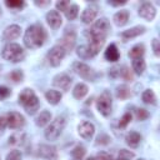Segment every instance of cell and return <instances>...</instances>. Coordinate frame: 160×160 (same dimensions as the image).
<instances>
[{"mask_svg":"<svg viewBox=\"0 0 160 160\" xmlns=\"http://www.w3.org/2000/svg\"><path fill=\"white\" fill-rule=\"evenodd\" d=\"M109 31H110V24L106 18H100L91 25L90 29L85 31V35L89 39V44L86 46L91 56H95L96 54H99V51L105 44Z\"/></svg>","mask_w":160,"mask_h":160,"instance_id":"obj_1","label":"cell"},{"mask_svg":"<svg viewBox=\"0 0 160 160\" xmlns=\"http://www.w3.org/2000/svg\"><path fill=\"white\" fill-rule=\"evenodd\" d=\"M46 40V31L45 29L39 25L34 24L30 25L24 34V44L28 49H38L44 45Z\"/></svg>","mask_w":160,"mask_h":160,"instance_id":"obj_2","label":"cell"},{"mask_svg":"<svg viewBox=\"0 0 160 160\" xmlns=\"http://www.w3.org/2000/svg\"><path fill=\"white\" fill-rule=\"evenodd\" d=\"M19 102L22 105V108L30 115L35 114L39 110V106H40L39 98L36 96V94L34 92V90L32 89H29V88L24 89L19 94Z\"/></svg>","mask_w":160,"mask_h":160,"instance_id":"obj_3","label":"cell"},{"mask_svg":"<svg viewBox=\"0 0 160 160\" xmlns=\"http://www.w3.org/2000/svg\"><path fill=\"white\" fill-rule=\"evenodd\" d=\"M1 56L10 62H19L25 58V51L24 49L15 42H9L4 46L1 51Z\"/></svg>","mask_w":160,"mask_h":160,"instance_id":"obj_4","label":"cell"},{"mask_svg":"<svg viewBox=\"0 0 160 160\" xmlns=\"http://www.w3.org/2000/svg\"><path fill=\"white\" fill-rule=\"evenodd\" d=\"M66 125V118L65 116H56L46 128L45 130V138L50 141H55L60 134L62 132L64 128Z\"/></svg>","mask_w":160,"mask_h":160,"instance_id":"obj_5","label":"cell"},{"mask_svg":"<svg viewBox=\"0 0 160 160\" xmlns=\"http://www.w3.org/2000/svg\"><path fill=\"white\" fill-rule=\"evenodd\" d=\"M72 70L75 74H78L80 78L85 79V80H89V81H94L98 76V74L89 66L86 65L85 62H81V61H76L72 64Z\"/></svg>","mask_w":160,"mask_h":160,"instance_id":"obj_6","label":"cell"},{"mask_svg":"<svg viewBox=\"0 0 160 160\" xmlns=\"http://www.w3.org/2000/svg\"><path fill=\"white\" fill-rule=\"evenodd\" d=\"M111 95L109 91H104L96 100V108L98 111L102 115V116H109L111 112Z\"/></svg>","mask_w":160,"mask_h":160,"instance_id":"obj_7","label":"cell"},{"mask_svg":"<svg viewBox=\"0 0 160 160\" xmlns=\"http://www.w3.org/2000/svg\"><path fill=\"white\" fill-rule=\"evenodd\" d=\"M65 55H66L65 50H64L60 45H55V46H52V48L50 49V51L48 52V61H49V64H50L51 66L56 68V66H59V65L61 64V61H62V59L65 58Z\"/></svg>","mask_w":160,"mask_h":160,"instance_id":"obj_8","label":"cell"},{"mask_svg":"<svg viewBox=\"0 0 160 160\" xmlns=\"http://www.w3.org/2000/svg\"><path fill=\"white\" fill-rule=\"evenodd\" d=\"M75 42H76V34H75V31L68 29V30L64 32V35H62V38H61V41H60L58 45H60V46L65 50V52H69V51H71V50L74 49Z\"/></svg>","mask_w":160,"mask_h":160,"instance_id":"obj_9","label":"cell"},{"mask_svg":"<svg viewBox=\"0 0 160 160\" xmlns=\"http://www.w3.org/2000/svg\"><path fill=\"white\" fill-rule=\"evenodd\" d=\"M6 122L10 129H21L25 124V119L20 112L11 111L6 115Z\"/></svg>","mask_w":160,"mask_h":160,"instance_id":"obj_10","label":"cell"},{"mask_svg":"<svg viewBox=\"0 0 160 160\" xmlns=\"http://www.w3.org/2000/svg\"><path fill=\"white\" fill-rule=\"evenodd\" d=\"M38 154L40 158L45 159V160H58V150L55 146L52 145H48V144H41L39 146Z\"/></svg>","mask_w":160,"mask_h":160,"instance_id":"obj_11","label":"cell"},{"mask_svg":"<svg viewBox=\"0 0 160 160\" xmlns=\"http://www.w3.org/2000/svg\"><path fill=\"white\" fill-rule=\"evenodd\" d=\"M52 85L60 90H64V91H68L70 89V85H71V78L68 75V74H58L56 76H54L52 79Z\"/></svg>","mask_w":160,"mask_h":160,"instance_id":"obj_12","label":"cell"},{"mask_svg":"<svg viewBox=\"0 0 160 160\" xmlns=\"http://www.w3.org/2000/svg\"><path fill=\"white\" fill-rule=\"evenodd\" d=\"M139 15H140V18H142V19H145L148 21H151L156 16V9H155V6L152 4L144 2L139 8Z\"/></svg>","mask_w":160,"mask_h":160,"instance_id":"obj_13","label":"cell"},{"mask_svg":"<svg viewBox=\"0 0 160 160\" xmlns=\"http://www.w3.org/2000/svg\"><path fill=\"white\" fill-rule=\"evenodd\" d=\"M78 132H79V135H80L82 139L89 140V139L92 138V135H94V132H95V126H94L90 121H82V122H80L79 126H78Z\"/></svg>","mask_w":160,"mask_h":160,"instance_id":"obj_14","label":"cell"},{"mask_svg":"<svg viewBox=\"0 0 160 160\" xmlns=\"http://www.w3.org/2000/svg\"><path fill=\"white\" fill-rule=\"evenodd\" d=\"M145 26H134V28H131V29H128V30H124L121 34H120V36H121V39L124 40V41H128V40H130V39H132V38H138V36H140L141 34H144L145 32Z\"/></svg>","mask_w":160,"mask_h":160,"instance_id":"obj_15","label":"cell"},{"mask_svg":"<svg viewBox=\"0 0 160 160\" xmlns=\"http://www.w3.org/2000/svg\"><path fill=\"white\" fill-rule=\"evenodd\" d=\"M46 21L50 25V28L58 29V28H60V25L62 22V19H61V15L58 10H50L46 14Z\"/></svg>","mask_w":160,"mask_h":160,"instance_id":"obj_16","label":"cell"},{"mask_svg":"<svg viewBox=\"0 0 160 160\" xmlns=\"http://www.w3.org/2000/svg\"><path fill=\"white\" fill-rule=\"evenodd\" d=\"M96 15H98V6L90 5V6H88L82 11V14H81V21L85 22V24H90V22H92L95 20Z\"/></svg>","mask_w":160,"mask_h":160,"instance_id":"obj_17","label":"cell"},{"mask_svg":"<svg viewBox=\"0 0 160 160\" xmlns=\"http://www.w3.org/2000/svg\"><path fill=\"white\" fill-rule=\"evenodd\" d=\"M20 26L19 25H10L8 26L5 30H4V34H2V39L6 40V41H10V40H14V39H18L20 36Z\"/></svg>","mask_w":160,"mask_h":160,"instance_id":"obj_18","label":"cell"},{"mask_svg":"<svg viewBox=\"0 0 160 160\" xmlns=\"http://www.w3.org/2000/svg\"><path fill=\"white\" fill-rule=\"evenodd\" d=\"M104 55H105V59H106V60L112 61V62H115V61H118V60L120 59V52H119V50H118V48H116L115 44H110V45L106 48Z\"/></svg>","mask_w":160,"mask_h":160,"instance_id":"obj_19","label":"cell"},{"mask_svg":"<svg viewBox=\"0 0 160 160\" xmlns=\"http://www.w3.org/2000/svg\"><path fill=\"white\" fill-rule=\"evenodd\" d=\"M125 141L130 148H138L141 141V135L136 131H129L125 136Z\"/></svg>","mask_w":160,"mask_h":160,"instance_id":"obj_20","label":"cell"},{"mask_svg":"<svg viewBox=\"0 0 160 160\" xmlns=\"http://www.w3.org/2000/svg\"><path fill=\"white\" fill-rule=\"evenodd\" d=\"M112 20H114L115 25H118V26H124V25L128 22V20H129V11H128V10H120V11L115 12Z\"/></svg>","mask_w":160,"mask_h":160,"instance_id":"obj_21","label":"cell"},{"mask_svg":"<svg viewBox=\"0 0 160 160\" xmlns=\"http://www.w3.org/2000/svg\"><path fill=\"white\" fill-rule=\"evenodd\" d=\"M61 98H62V95H61V92H59L58 90H48V91L45 92V99H46L48 102L51 104V105L59 104L60 100H61Z\"/></svg>","mask_w":160,"mask_h":160,"instance_id":"obj_22","label":"cell"},{"mask_svg":"<svg viewBox=\"0 0 160 160\" xmlns=\"http://www.w3.org/2000/svg\"><path fill=\"white\" fill-rule=\"evenodd\" d=\"M144 54H145V46L142 44H138V45L131 48V50L129 51L128 55H129V58L135 60V59H142Z\"/></svg>","mask_w":160,"mask_h":160,"instance_id":"obj_23","label":"cell"},{"mask_svg":"<svg viewBox=\"0 0 160 160\" xmlns=\"http://www.w3.org/2000/svg\"><path fill=\"white\" fill-rule=\"evenodd\" d=\"M88 86L85 85V84H82V82H79V84H76L75 85V88H74V90H72V96L75 98V99H82L86 94H88Z\"/></svg>","mask_w":160,"mask_h":160,"instance_id":"obj_24","label":"cell"},{"mask_svg":"<svg viewBox=\"0 0 160 160\" xmlns=\"http://www.w3.org/2000/svg\"><path fill=\"white\" fill-rule=\"evenodd\" d=\"M50 120H51V114H50V111L44 110V111H41V112L38 115V118H36V120H35V124L41 128V126H45L46 124H49Z\"/></svg>","mask_w":160,"mask_h":160,"instance_id":"obj_25","label":"cell"},{"mask_svg":"<svg viewBox=\"0 0 160 160\" xmlns=\"http://www.w3.org/2000/svg\"><path fill=\"white\" fill-rule=\"evenodd\" d=\"M146 69V64L144 59H135L132 60V70L136 75H141Z\"/></svg>","mask_w":160,"mask_h":160,"instance_id":"obj_26","label":"cell"},{"mask_svg":"<svg viewBox=\"0 0 160 160\" xmlns=\"http://www.w3.org/2000/svg\"><path fill=\"white\" fill-rule=\"evenodd\" d=\"M141 99H142V101L145 104H151V105H155L156 104V95H155V92L151 89L145 90L142 92V95H141Z\"/></svg>","mask_w":160,"mask_h":160,"instance_id":"obj_27","label":"cell"},{"mask_svg":"<svg viewBox=\"0 0 160 160\" xmlns=\"http://www.w3.org/2000/svg\"><path fill=\"white\" fill-rule=\"evenodd\" d=\"M64 12H65V16L68 20H74L79 14V6L76 4H70L69 8Z\"/></svg>","mask_w":160,"mask_h":160,"instance_id":"obj_28","label":"cell"},{"mask_svg":"<svg viewBox=\"0 0 160 160\" xmlns=\"http://www.w3.org/2000/svg\"><path fill=\"white\" fill-rule=\"evenodd\" d=\"M85 148L82 145H76L72 150H71V156L74 160H82V158L85 156Z\"/></svg>","mask_w":160,"mask_h":160,"instance_id":"obj_29","label":"cell"},{"mask_svg":"<svg viewBox=\"0 0 160 160\" xmlns=\"http://www.w3.org/2000/svg\"><path fill=\"white\" fill-rule=\"evenodd\" d=\"M130 89L126 86V85H120V86H118V89H116V96L119 98V99H121V100H125V99H128L129 96H130Z\"/></svg>","mask_w":160,"mask_h":160,"instance_id":"obj_30","label":"cell"},{"mask_svg":"<svg viewBox=\"0 0 160 160\" xmlns=\"http://www.w3.org/2000/svg\"><path fill=\"white\" fill-rule=\"evenodd\" d=\"M8 78H9L11 81H14V82H20V81H22V79H24V74H22L21 70H12L11 72L8 74Z\"/></svg>","mask_w":160,"mask_h":160,"instance_id":"obj_31","label":"cell"},{"mask_svg":"<svg viewBox=\"0 0 160 160\" xmlns=\"http://www.w3.org/2000/svg\"><path fill=\"white\" fill-rule=\"evenodd\" d=\"M134 152L130 151V150H126V149H120L119 154H118V158L116 160H131L134 158Z\"/></svg>","mask_w":160,"mask_h":160,"instance_id":"obj_32","label":"cell"},{"mask_svg":"<svg viewBox=\"0 0 160 160\" xmlns=\"http://www.w3.org/2000/svg\"><path fill=\"white\" fill-rule=\"evenodd\" d=\"M76 54H78V56L81 58V59H89V58H92L86 45H81V46H79V48L76 49Z\"/></svg>","mask_w":160,"mask_h":160,"instance_id":"obj_33","label":"cell"},{"mask_svg":"<svg viewBox=\"0 0 160 160\" xmlns=\"http://www.w3.org/2000/svg\"><path fill=\"white\" fill-rule=\"evenodd\" d=\"M5 5L8 8H11V9H21L25 6V2L21 1V0H6L5 1Z\"/></svg>","mask_w":160,"mask_h":160,"instance_id":"obj_34","label":"cell"},{"mask_svg":"<svg viewBox=\"0 0 160 160\" xmlns=\"http://www.w3.org/2000/svg\"><path fill=\"white\" fill-rule=\"evenodd\" d=\"M120 76L124 78V79L128 80V81H131V80H132V74H131V71H130V69H129L128 66L120 68Z\"/></svg>","mask_w":160,"mask_h":160,"instance_id":"obj_35","label":"cell"},{"mask_svg":"<svg viewBox=\"0 0 160 160\" xmlns=\"http://www.w3.org/2000/svg\"><path fill=\"white\" fill-rule=\"evenodd\" d=\"M135 115H136V119L140 120V121L146 120V119L149 118V112H148L145 109H142V108L136 109V110H135Z\"/></svg>","mask_w":160,"mask_h":160,"instance_id":"obj_36","label":"cell"},{"mask_svg":"<svg viewBox=\"0 0 160 160\" xmlns=\"http://www.w3.org/2000/svg\"><path fill=\"white\" fill-rule=\"evenodd\" d=\"M21 159H22L21 152H20V150H18V149L11 150V151L8 154V156H6V160H21Z\"/></svg>","mask_w":160,"mask_h":160,"instance_id":"obj_37","label":"cell"},{"mask_svg":"<svg viewBox=\"0 0 160 160\" xmlns=\"http://www.w3.org/2000/svg\"><path fill=\"white\" fill-rule=\"evenodd\" d=\"M130 121H131V114H130V112H125V114L121 116L120 121H119V126H120V128H126Z\"/></svg>","mask_w":160,"mask_h":160,"instance_id":"obj_38","label":"cell"},{"mask_svg":"<svg viewBox=\"0 0 160 160\" xmlns=\"http://www.w3.org/2000/svg\"><path fill=\"white\" fill-rule=\"evenodd\" d=\"M11 94V90L8 88V86H4V85H0V100H4L6 98H9Z\"/></svg>","mask_w":160,"mask_h":160,"instance_id":"obj_39","label":"cell"},{"mask_svg":"<svg viewBox=\"0 0 160 160\" xmlns=\"http://www.w3.org/2000/svg\"><path fill=\"white\" fill-rule=\"evenodd\" d=\"M95 160H112V156H111L110 154L105 152V151H99V152L96 154Z\"/></svg>","mask_w":160,"mask_h":160,"instance_id":"obj_40","label":"cell"},{"mask_svg":"<svg viewBox=\"0 0 160 160\" xmlns=\"http://www.w3.org/2000/svg\"><path fill=\"white\" fill-rule=\"evenodd\" d=\"M109 76L112 79H116L120 76V66H112L109 71Z\"/></svg>","mask_w":160,"mask_h":160,"instance_id":"obj_41","label":"cell"},{"mask_svg":"<svg viewBox=\"0 0 160 160\" xmlns=\"http://www.w3.org/2000/svg\"><path fill=\"white\" fill-rule=\"evenodd\" d=\"M24 135H20V134H15V135H12V136H10L9 138V144H11V145H15V144H19V142H21V138H22Z\"/></svg>","mask_w":160,"mask_h":160,"instance_id":"obj_42","label":"cell"},{"mask_svg":"<svg viewBox=\"0 0 160 160\" xmlns=\"http://www.w3.org/2000/svg\"><path fill=\"white\" fill-rule=\"evenodd\" d=\"M55 5H56V9H58V10H60V11H65V10L69 8L70 1H58Z\"/></svg>","mask_w":160,"mask_h":160,"instance_id":"obj_43","label":"cell"},{"mask_svg":"<svg viewBox=\"0 0 160 160\" xmlns=\"http://www.w3.org/2000/svg\"><path fill=\"white\" fill-rule=\"evenodd\" d=\"M152 50H154L155 56H160V42L158 39L152 40Z\"/></svg>","mask_w":160,"mask_h":160,"instance_id":"obj_44","label":"cell"},{"mask_svg":"<svg viewBox=\"0 0 160 160\" xmlns=\"http://www.w3.org/2000/svg\"><path fill=\"white\" fill-rule=\"evenodd\" d=\"M8 126V122H6V116H0V136L2 135L5 128Z\"/></svg>","mask_w":160,"mask_h":160,"instance_id":"obj_45","label":"cell"},{"mask_svg":"<svg viewBox=\"0 0 160 160\" xmlns=\"http://www.w3.org/2000/svg\"><path fill=\"white\" fill-rule=\"evenodd\" d=\"M110 5H112V6H120V5H125L126 4V1H108Z\"/></svg>","mask_w":160,"mask_h":160,"instance_id":"obj_46","label":"cell"},{"mask_svg":"<svg viewBox=\"0 0 160 160\" xmlns=\"http://www.w3.org/2000/svg\"><path fill=\"white\" fill-rule=\"evenodd\" d=\"M35 4L39 5V6H44V5H49L50 1H35Z\"/></svg>","mask_w":160,"mask_h":160,"instance_id":"obj_47","label":"cell"},{"mask_svg":"<svg viewBox=\"0 0 160 160\" xmlns=\"http://www.w3.org/2000/svg\"><path fill=\"white\" fill-rule=\"evenodd\" d=\"M86 160H95V158H88Z\"/></svg>","mask_w":160,"mask_h":160,"instance_id":"obj_48","label":"cell"},{"mask_svg":"<svg viewBox=\"0 0 160 160\" xmlns=\"http://www.w3.org/2000/svg\"><path fill=\"white\" fill-rule=\"evenodd\" d=\"M138 160H144V159H138Z\"/></svg>","mask_w":160,"mask_h":160,"instance_id":"obj_49","label":"cell"}]
</instances>
